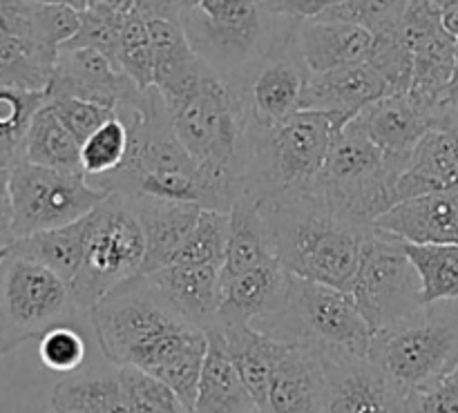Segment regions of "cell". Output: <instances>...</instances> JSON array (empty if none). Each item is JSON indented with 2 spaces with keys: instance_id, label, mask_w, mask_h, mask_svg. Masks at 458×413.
Masks as SVG:
<instances>
[{
  "instance_id": "db71d44e",
  "label": "cell",
  "mask_w": 458,
  "mask_h": 413,
  "mask_svg": "<svg viewBox=\"0 0 458 413\" xmlns=\"http://www.w3.org/2000/svg\"><path fill=\"white\" fill-rule=\"evenodd\" d=\"M7 255H9V249L0 250V266H3V262H4V259H7Z\"/></svg>"
},
{
  "instance_id": "30bf717a",
  "label": "cell",
  "mask_w": 458,
  "mask_h": 413,
  "mask_svg": "<svg viewBox=\"0 0 458 413\" xmlns=\"http://www.w3.org/2000/svg\"><path fill=\"white\" fill-rule=\"evenodd\" d=\"M362 317L376 333L394 329L423 313L420 280L405 253V244L371 226L365 232L352 291Z\"/></svg>"
},
{
  "instance_id": "11a10c76",
  "label": "cell",
  "mask_w": 458,
  "mask_h": 413,
  "mask_svg": "<svg viewBox=\"0 0 458 413\" xmlns=\"http://www.w3.org/2000/svg\"><path fill=\"white\" fill-rule=\"evenodd\" d=\"M253 413H268V411H262V409H258V411H253Z\"/></svg>"
},
{
  "instance_id": "f35d334b",
  "label": "cell",
  "mask_w": 458,
  "mask_h": 413,
  "mask_svg": "<svg viewBox=\"0 0 458 413\" xmlns=\"http://www.w3.org/2000/svg\"><path fill=\"white\" fill-rule=\"evenodd\" d=\"M367 63L385 80V85L389 88V97L410 92L411 74H414V56H411V49L403 38L401 30L374 36V45H371Z\"/></svg>"
},
{
  "instance_id": "1f68e13d",
  "label": "cell",
  "mask_w": 458,
  "mask_h": 413,
  "mask_svg": "<svg viewBox=\"0 0 458 413\" xmlns=\"http://www.w3.org/2000/svg\"><path fill=\"white\" fill-rule=\"evenodd\" d=\"M25 161L40 165V168L83 173V168H81V143L61 123L49 101L36 112L34 121H31L25 143Z\"/></svg>"
},
{
  "instance_id": "83f0119b",
  "label": "cell",
  "mask_w": 458,
  "mask_h": 413,
  "mask_svg": "<svg viewBox=\"0 0 458 413\" xmlns=\"http://www.w3.org/2000/svg\"><path fill=\"white\" fill-rule=\"evenodd\" d=\"M228 219H231V223H228V244L222 266V282L233 280V277L276 257L271 228H268L262 208H259V199L244 192L233 204Z\"/></svg>"
},
{
  "instance_id": "9a60e30c",
  "label": "cell",
  "mask_w": 458,
  "mask_h": 413,
  "mask_svg": "<svg viewBox=\"0 0 458 413\" xmlns=\"http://www.w3.org/2000/svg\"><path fill=\"white\" fill-rule=\"evenodd\" d=\"M298 22L291 21V25L277 34L271 49L255 63L249 85H244L259 125H280L302 112L304 88L311 72L304 65L295 43Z\"/></svg>"
},
{
  "instance_id": "603a6c76",
  "label": "cell",
  "mask_w": 458,
  "mask_h": 413,
  "mask_svg": "<svg viewBox=\"0 0 458 413\" xmlns=\"http://www.w3.org/2000/svg\"><path fill=\"white\" fill-rule=\"evenodd\" d=\"M374 228L407 244L458 246V190L401 201L376 219Z\"/></svg>"
},
{
  "instance_id": "277c9868",
  "label": "cell",
  "mask_w": 458,
  "mask_h": 413,
  "mask_svg": "<svg viewBox=\"0 0 458 413\" xmlns=\"http://www.w3.org/2000/svg\"><path fill=\"white\" fill-rule=\"evenodd\" d=\"M177 139L206 170L226 173L244 183L253 110L244 83L206 67L191 98L168 112Z\"/></svg>"
},
{
  "instance_id": "ffe728a7",
  "label": "cell",
  "mask_w": 458,
  "mask_h": 413,
  "mask_svg": "<svg viewBox=\"0 0 458 413\" xmlns=\"http://www.w3.org/2000/svg\"><path fill=\"white\" fill-rule=\"evenodd\" d=\"M291 273L277 257L222 282L219 326L253 324L282 311L289 295Z\"/></svg>"
},
{
  "instance_id": "484cf974",
  "label": "cell",
  "mask_w": 458,
  "mask_h": 413,
  "mask_svg": "<svg viewBox=\"0 0 458 413\" xmlns=\"http://www.w3.org/2000/svg\"><path fill=\"white\" fill-rule=\"evenodd\" d=\"M141 222L146 235V262L141 275L165 268L173 262L186 240L191 237L201 208L183 201L161 199H130Z\"/></svg>"
},
{
  "instance_id": "d590c367",
  "label": "cell",
  "mask_w": 458,
  "mask_h": 413,
  "mask_svg": "<svg viewBox=\"0 0 458 413\" xmlns=\"http://www.w3.org/2000/svg\"><path fill=\"white\" fill-rule=\"evenodd\" d=\"M130 152V128L119 114L101 125L81 146V168L85 177L98 179L123 165Z\"/></svg>"
},
{
  "instance_id": "52a82bcc",
  "label": "cell",
  "mask_w": 458,
  "mask_h": 413,
  "mask_svg": "<svg viewBox=\"0 0 458 413\" xmlns=\"http://www.w3.org/2000/svg\"><path fill=\"white\" fill-rule=\"evenodd\" d=\"M394 183L396 177L387 168L380 150L360 123L352 119L335 134L311 195L320 197L329 208L358 226L371 228L376 219L396 206Z\"/></svg>"
},
{
  "instance_id": "c3c4849f",
  "label": "cell",
  "mask_w": 458,
  "mask_h": 413,
  "mask_svg": "<svg viewBox=\"0 0 458 413\" xmlns=\"http://www.w3.org/2000/svg\"><path fill=\"white\" fill-rule=\"evenodd\" d=\"M434 3H437V7L441 9L445 30L458 38V0H434Z\"/></svg>"
},
{
  "instance_id": "e0dca14e",
  "label": "cell",
  "mask_w": 458,
  "mask_h": 413,
  "mask_svg": "<svg viewBox=\"0 0 458 413\" xmlns=\"http://www.w3.org/2000/svg\"><path fill=\"white\" fill-rule=\"evenodd\" d=\"M322 362L327 371V413H411L410 393L371 358L322 356Z\"/></svg>"
},
{
  "instance_id": "9f6ffc18",
  "label": "cell",
  "mask_w": 458,
  "mask_h": 413,
  "mask_svg": "<svg viewBox=\"0 0 458 413\" xmlns=\"http://www.w3.org/2000/svg\"><path fill=\"white\" fill-rule=\"evenodd\" d=\"M45 413H54V411H52V409H49V411H45Z\"/></svg>"
},
{
  "instance_id": "e575fe53",
  "label": "cell",
  "mask_w": 458,
  "mask_h": 413,
  "mask_svg": "<svg viewBox=\"0 0 458 413\" xmlns=\"http://www.w3.org/2000/svg\"><path fill=\"white\" fill-rule=\"evenodd\" d=\"M228 223H231L228 213L201 208L191 237L179 249V253L174 255L168 266H173V264H195V266L222 268L224 257H226Z\"/></svg>"
},
{
  "instance_id": "7c38bea8",
  "label": "cell",
  "mask_w": 458,
  "mask_h": 413,
  "mask_svg": "<svg viewBox=\"0 0 458 413\" xmlns=\"http://www.w3.org/2000/svg\"><path fill=\"white\" fill-rule=\"evenodd\" d=\"M9 188L16 240L79 222L110 195L92 186L83 173L40 168L27 161L12 168Z\"/></svg>"
},
{
  "instance_id": "ee69618b",
  "label": "cell",
  "mask_w": 458,
  "mask_h": 413,
  "mask_svg": "<svg viewBox=\"0 0 458 413\" xmlns=\"http://www.w3.org/2000/svg\"><path fill=\"white\" fill-rule=\"evenodd\" d=\"M38 31L43 40L52 47L61 49L67 40L74 38L81 27V12L65 4H40L36 12Z\"/></svg>"
},
{
  "instance_id": "7a4b0ae2",
  "label": "cell",
  "mask_w": 458,
  "mask_h": 413,
  "mask_svg": "<svg viewBox=\"0 0 458 413\" xmlns=\"http://www.w3.org/2000/svg\"><path fill=\"white\" fill-rule=\"evenodd\" d=\"M271 228L276 257L302 280L352 291L365 232L316 195H289L259 201Z\"/></svg>"
},
{
  "instance_id": "ba28073f",
  "label": "cell",
  "mask_w": 458,
  "mask_h": 413,
  "mask_svg": "<svg viewBox=\"0 0 458 413\" xmlns=\"http://www.w3.org/2000/svg\"><path fill=\"white\" fill-rule=\"evenodd\" d=\"M146 235L134 204L110 192L88 217V241L72 293L81 311H92L106 295L143 273Z\"/></svg>"
},
{
  "instance_id": "44dd1931",
  "label": "cell",
  "mask_w": 458,
  "mask_h": 413,
  "mask_svg": "<svg viewBox=\"0 0 458 413\" xmlns=\"http://www.w3.org/2000/svg\"><path fill=\"white\" fill-rule=\"evenodd\" d=\"M389 97V88L376 74L369 63L318 72L307 80L302 97V110L325 112L343 121H352L365 107Z\"/></svg>"
},
{
  "instance_id": "7bdbcfd3",
  "label": "cell",
  "mask_w": 458,
  "mask_h": 413,
  "mask_svg": "<svg viewBox=\"0 0 458 413\" xmlns=\"http://www.w3.org/2000/svg\"><path fill=\"white\" fill-rule=\"evenodd\" d=\"M49 105L56 112L61 123L70 130L72 137L83 146L106 121L116 116L114 110L83 98H49Z\"/></svg>"
},
{
  "instance_id": "60d3db41",
  "label": "cell",
  "mask_w": 458,
  "mask_h": 413,
  "mask_svg": "<svg viewBox=\"0 0 458 413\" xmlns=\"http://www.w3.org/2000/svg\"><path fill=\"white\" fill-rule=\"evenodd\" d=\"M407 4L410 0H344L320 18L353 22L369 34L378 36L401 27Z\"/></svg>"
},
{
  "instance_id": "d4e9b609",
  "label": "cell",
  "mask_w": 458,
  "mask_h": 413,
  "mask_svg": "<svg viewBox=\"0 0 458 413\" xmlns=\"http://www.w3.org/2000/svg\"><path fill=\"white\" fill-rule=\"evenodd\" d=\"M295 43L304 65L311 74H318V72L367 63L374 45V34L353 22L313 18V21L298 22Z\"/></svg>"
},
{
  "instance_id": "4dcf8cb0",
  "label": "cell",
  "mask_w": 458,
  "mask_h": 413,
  "mask_svg": "<svg viewBox=\"0 0 458 413\" xmlns=\"http://www.w3.org/2000/svg\"><path fill=\"white\" fill-rule=\"evenodd\" d=\"M52 411L56 413H130L119 369L112 374L67 375L54 384Z\"/></svg>"
},
{
  "instance_id": "ac0fdd59",
  "label": "cell",
  "mask_w": 458,
  "mask_h": 413,
  "mask_svg": "<svg viewBox=\"0 0 458 413\" xmlns=\"http://www.w3.org/2000/svg\"><path fill=\"white\" fill-rule=\"evenodd\" d=\"M47 94L49 98H83L114 112L141 98L132 79L94 49H61Z\"/></svg>"
},
{
  "instance_id": "6f0895ef",
  "label": "cell",
  "mask_w": 458,
  "mask_h": 413,
  "mask_svg": "<svg viewBox=\"0 0 458 413\" xmlns=\"http://www.w3.org/2000/svg\"><path fill=\"white\" fill-rule=\"evenodd\" d=\"M54 413H56V411H54Z\"/></svg>"
},
{
  "instance_id": "f1b7e54d",
  "label": "cell",
  "mask_w": 458,
  "mask_h": 413,
  "mask_svg": "<svg viewBox=\"0 0 458 413\" xmlns=\"http://www.w3.org/2000/svg\"><path fill=\"white\" fill-rule=\"evenodd\" d=\"M226 342V351L253 396L258 409L268 411V387H271L273 367L280 356V340L271 338L253 324H226L219 326Z\"/></svg>"
},
{
  "instance_id": "b9f144b4",
  "label": "cell",
  "mask_w": 458,
  "mask_h": 413,
  "mask_svg": "<svg viewBox=\"0 0 458 413\" xmlns=\"http://www.w3.org/2000/svg\"><path fill=\"white\" fill-rule=\"evenodd\" d=\"M38 358L52 374L74 375L88 358V342L76 324H58L38 340Z\"/></svg>"
},
{
  "instance_id": "ab89813d",
  "label": "cell",
  "mask_w": 458,
  "mask_h": 413,
  "mask_svg": "<svg viewBox=\"0 0 458 413\" xmlns=\"http://www.w3.org/2000/svg\"><path fill=\"white\" fill-rule=\"evenodd\" d=\"M119 378L130 413H191L173 389L137 367H121Z\"/></svg>"
},
{
  "instance_id": "8d00e7d4",
  "label": "cell",
  "mask_w": 458,
  "mask_h": 413,
  "mask_svg": "<svg viewBox=\"0 0 458 413\" xmlns=\"http://www.w3.org/2000/svg\"><path fill=\"white\" fill-rule=\"evenodd\" d=\"M130 12L106 7H88L81 12V27L74 38L67 40L61 49H94L103 54L114 67H119L121 31Z\"/></svg>"
},
{
  "instance_id": "f5cc1de1",
  "label": "cell",
  "mask_w": 458,
  "mask_h": 413,
  "mask_svg": "<svg viewBox=\"0 0 458 413\" xmlns=\"http://www.w3.org/2000/svg\"><path fill=\"white\" fill-rule=\"evenodd\" d=\"M199 3H201V0H182V4H183V12H191V9L199 7Z\"/></svg>"
},
{
  "instance_id": "836d02e7",
  "label": "cell",
  "mask_w": 458,
  "mask_h": 413,
  "mask_svg": "<svg viewBox=\"0 0 458 413\" xmlns=\"http://www.w3.org/2000/svg\"><path fill=\"white\" fill-rule=\"evenodd\" d=\"M405 244V253L414 264L420 280V302L432 307L437 302L458 299V246L452 244Z\"/></svg>"
},
{
  "instance_id": "9c48e42d",
  "label": "cell",
  "mask_w": 458,
  "mask_h": 413,
  "mask_svg": "<svg viewBox=\"0 0 458 413\" xmlns=\"http://www.w3.org/2000/svg\"><path fill=\"white\" fill-rule=\"evenodd\" d=\"M81 308L72 286L40 264L9 249L0 266V356L58 324H74Z\"/></svg>"
},
{
  "instance_id": "cb8c5ba5",
  "label": "cell",
  "mask_w": 458,
  "mask_h": 413,
  "mask_svg": "<svg viewBox=\"0 0 458 413\" xmlns=\"http://www.w3.org/2000/svg\"><path fill=\"white\" fill-rule=\"evenodd\" d=\"M447 190H458V123L425 134L394 183L396 204Z\"/></svg>"
},
{
  "instance_id": "8fae6325",
  "label": "cell",
  "mask_w": 458,
  "mask_h": 413,
  "mask_svg": "<svg viewBox=\"0 0 458 413\" xmlns=\"http://www.w3.org/2000/svg\"><path fill=\"white\" fill-rule=\"evenodd\" d=\"M369 358L407 393L438 383L458 362V320L420 313L374 335Z\"/></svg>"
},
{
  "instance_id": "3957f363",
  "label": "cell",
  "mask_w": 458,
  "mask_h": 413,
  "mask_svg": "<svg viewBox=\"0 0 458 413\" xmlns=\"http://www.w3.org/2000/svg\"><path fill=\"white\" fill-rule=\"evenodd\" d=\"M347 121L302 110L280 125L253 116L244 165V192L255 199L309 195L320 179L334 139Z\"/></svg>"
},
{
  "instance_id": "2e32d148",
  "label": "cell",
  "mask_w": 458,
  "mask_h": 413,
  "mask_svg": "<svg viewBox=\"0 0 458 413\" xmlns=\"http://www.w3.org/2000/svg\"><path fill=\"white\" fill-rule=\"evenodd\" d=\"M458 105L445 112H428L416 105L410 94H392L356 116L360 128L383 155L385 164L394 177H401L410 164L420 139L432 130L450 128L458 123Z\"/></svg>"
},
{
  "instance_id": "d6986e66",
  "label": "cell",
  "mask_w": 458,
  "mask_h": 413,
  "mask_svg": "<svg viewBox=\"0 0 458 413\" xmlns=\"http://www.w3.org/2000/svg\"><path fill=\"white\" fill-rule=\"evenodd\" d=\"M268 413H327V371L320 351L284 342L273 367Z\"/></svg>"
},
{
  "instance_id": "681fc988",
  "label": "cell",
  "mask_w": 458,
  "mask_h": 413,
  "mask_svg": "<svg viewBox=\"0 0 458 413\" xmlns=\"http://www.w3.org/2000/svg\"><path fill=\"white\" fill-rule=\"evenodd\" d=\"M88 7L119 9V12H132V0H85Z\"/></svg>"
},
{
  "instance_id": "4316f807",
  "label": "cell",
  "mask_w": 458,
  "mask_h": 413,
  "mask_svg": "<svg viewBox=\"0 0 458 413\" xmlns=\"http://www.w3.org/2000/svg\"><path fill=\"white\" fill-rule=\"evenodd\" d=\"M208 351L201 369L199 389L192 413H253L258 411L253 396L242 383L235 365L226 351L219 326L206 331Z\"/></svg>"
},
{
  "instance_id": "d6a6232c",
  "label": "cell",
  "mask_w": 458,
  "mask_h": 413,
  "mask_svg": "<svg viewBox=\"0 0 458 413\" xmlns=\"http://www.w3.org/2000/svg\"><path fill=\"white\" fill-rule=\"evenodd\" d=\"M47 101V92L0 85V168L12 170L25 161V143L31 121Z\"/></svg>"
},
{
  "instance_id": "74e56055",
  "label": "cell",
  "mask_w": 458,
  "mask_h": 413,
  "mask_svg": "<svg viewBox=\"0 0 458 413\" xmlns=\"http://www.w3.org/2000/svg\"><path fill=\"white\" fill-rule=\"evenodd\" d=\"M119 70L128 74L141 92L155 88V49H152L148 21L134 9L125 16L123 31H121Z\"/></svg>"
},
{
  "instance_id": "8992f818",
  "label": "cell",
  "mask_w": 458,
  "mask_h": 413,
  "mask_svg": "<svg viewBox=\"0 0 458 413\" xmlns=\"http://www.w3.org/2000/svg\"><path fill=\"white\" fill-rule=\"evenodd\" d=\"M94 335L103 358L116 369L137 367L146 371L161 349L186 326L183 320L150 284L146 275L125 282L89 311Z\"/></svg>"
},
{
  "instance_id": "f907efd6",
  "label": "cell",
  "mask_w": 458,
  "mask_h": 413,
  "mask_svg": "<svg viewBox=\"0 0 458 413\" xmlns=\"http://www.w3.org/2000/svg\"><path fill=\"white\" fill-rule=\"evenodd\" d=\"M447 103H450V105H458V45H456V67H454V76H452L450 89H447Z\"/></svg>"
},
{
  "instance_id": "f6af8a7d",
  "label": "cell",
  "mask_w": 458,
  "mask_h": 413,
  "mask_svg": "<svg viewBox=\"0 0 458 413\" xmlns=\"http://www.w3.org/2000/svg\"><path fill=\"white\" fill-rule=\"evenodd\" d=\"M12 170L0 168V250L12 249L13 235V204H12Z\"/></svg>"
},
{
  "instance_id": "7dc6e473",
  "label": "cell",
  "mask_w": 458,
  "mask_h": 413,
  "mask_svg": "<svg viewBox=\"0 0 458 413\" xmlns=\"http://www.w3.org/2000/svg\"><path fill=\"white\" fill-rule=\"evenodd\" d=\"M250 3L253 0H201L197 9L213 21H226V18L240 16Z\"/></svg>"
},
{
  "instance_id": "816d5d0a",
  "label": "cell",
  "mask_w": 458,
  "mask_h": 413,
  "mask_svg": "<svg viewBox=\"0 0 458 413\" xmlns=\"http://www.w3.org/2000/svg\"><path fill=\"white\" fill-rule=\"evenodd\" d=\"M36 3H40V4H65V7L76 9V12H83V9H88L85 0H36Z\"/></svg>"
},
{
  "instance_id": "5b68a950",
  "label": "cell",
  "mask_w": 458,
  "mask_h": 413,
  "mask_svg": "<svg viewBox=\"0 0 458 413\" xmlns=\"http://www.w3.org/2000/svg\"><path fill=\"white\" fill-rule=\"evenodd\" d=\"M255 329L280 342L307 344L322 356L369 358L374 342V331L352 293L295 275H291L282 311Z\"/></svg>"
},
{
  "instance_id": "5bb4252c",
  "label": "cell",
  "mask_w": 458,
  "mask_h": 413,
  "mask_svg": "<svg viewBox=\"0 0 458 413\" xmlns=\"http://www.w3.org/2000/svg\"><path fill=\"white\" fill-rule=\"evenodd\" d=\"M36 0H0V85L47 92L58 52L43 40Z\"/></svg>"
},
{
  "instance_id": "6da1fadb",
  "label": "cell",
  "mask_w": 458,
  "mask_h": 413,
  "mask_svg": "<svg viewBox=\"0 0 458 413\" xmlns=\"http://www.w3.org/2000/svg\"><path fill=\"white\" fill-rule=\"evenodd\" d=\"M116 114L130 128V152L119 170L94 179L92 186L128 199L183 201L219 213H231L244 195L240 179L201 168L188 155L157 88L141 92L137 103L119 107Z\"/></svg>"
},
{
  "instance_id": "bcb514c9",
  "label": "cell",
  "mask_w": 458,
  "mask_h": 413,
  "mask_svg": "<svg viewBox=\"0 0 458 413\" xmlns=\"http://www.w3.org/2000/svg\"><path fill=\"white\" fill-rule=\"evenodd\" d=\"M132 9L146 21H174L183 16L182 0H132Z\"/></svg>"
},
{
  "instance_id": "4fadbf2b",
  "label": "cell",
  "mask_w": 458,
  "mask_h": 413,
  "mask_svg": "<svg viewBox=\"0 0 458 413\" xmlns=\"http://www.w3.org/2000/svg\"><path fill=\"white\" fill-rule=\"evenodd\" d=\"M401 34L414 56L410 98L428 112L450 110L447 89L456 67L458 38L443 25L434 0H410L401 22Z\"/></svg>"
},
{
  "instance_id": "f546056e",
  "label": "cell",
  "mask_w": 458,
  "mask_h": 413,
  "mask_svg": "<svg viewBox=\"0 0 458 413\" xmlns=\"http://www.w3.org/2000/svg\"><path fill=\"white\" fill-rule=\"evenodd\" d=\"M88 217L67 223V226L52 228V231L21 237L12 244V253L49 268L61 280L72 284L79 275L81 266H83L85 241H88Z\"/></svg>"
},
{
  "instance_id": "7402d4cb",
  "label": "cell",
  "mask_w": 458,
  "mask_h": 413,
  "mask_svg": "<svg viewBox=\"0 0 458 413\" xmlns=\"http://www.w3.org/2000/svg\"><path fill=\"white\" fill-rule=\"evenodd\" d=\"M146 277L183 320L204 331L219 326L222 268L173 264Z\"/></svg>"
}]
</instances>
